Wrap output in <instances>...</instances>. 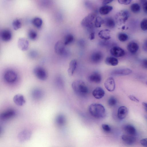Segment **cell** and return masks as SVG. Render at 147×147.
Segmentation results:
<instances>
[{
  "instance_id": "1",
  "label": "cell",
  "mask_w": 147,
  "mask_h": 147,
  "mask_svg": "<svg viewBox=\"0 0 147 147\" xmlns=\"http://www.w3.org/2000/svg\"><path fill=\"white\" fill-rule=\"evenodd\" d=\"M89 110L94 117L98 119L104 118L106 115V110L104 106L98 103H93L89 106Z\"/></svg>"
},
{
  "instance_id": "2",
  "label": "cell",
  "mask_w": 147,
  "mask_h": 147,
  "mask_svg": "<svg viewBox=\"0 0 147 147\" xmlns=\"http://www.w3.org/2000/svg\"><path fill=\"white\" fill-rule=\"evenodd\" d=\"M73 89L75 93L80 96H84L88 92V88L85 83L79 80H75L72 84Z\"/></svg>"
},
{
  "instance_id": "3",
  "label": "cell",
  "mask_w": 147,
  "mask_h": 147,
  "mask_svg": "<svg viewBox=\"0 0 147 147\" xmlns=\"http://www.w3.org/2000/svg\"><path fill=\"white\" fill-rule=\"evenodd\" d=\"M128 17V12L124 10L118 13L116 15L115 19L118 25H121L125 23Z\"/></svg>"
},
{
  "instance_id": "4",
  "label": "cell",
  "mask_w": 147,
  "mask_h": 147,
  "mask_svg": "<svg viewBox=\"0 0 147 147\" xmlns=\"http://www.w3.org/2000/svg\"><path fill=\"white\" fill-rule=\"evenodd\" d=\"M33 73L35 76L39 79L45 80L48 77V75L46 70L41 67L35 68L33 70Z\"/></svg>"
},
{
  "instance_id": "5",
  "label": "cell",
  "mask_w": 147,
  "mask_h": 147,
  "mask_svg": "<svg viewBox=\"0 0 147 147\" xmlns=\"http://www.w3.org/2000/svg\"><path fill=\"white\" fill-rule=\"evenodd\" d=\"M95 17L94 14H89L82 20L81 23V25L85 27L91 28L92 26V22Z\"/></svg>"
},
{
  "instance_id": "6",
  "label": "cell",
  "mask_w": 147,
  "mask_h": 147,
  "mask_svg": "<svg viewBox=\"0 0 147 147\" xmlns=\"http://www.w3.org/2000/svg\"><path fill=\"white\" fill-rule=\"evenodd\" d=\"M132 71L128 68L117 69L112 71L111 74L114 76H125L130 74Z\"/></svg>"
},
{
  "instance_id": "7",
  "label": "cell",
  "mask_w": 147,
  "mask_h": 147,
  "mask_svg": "<svg viewBox=\"0 0 147 147\" xmlns=\"http://www.w3.org/2000/svg\"><path fill=\"white\" fill-rule=\"evenodd\" d=\"M110 54L113 56L116 57H120L125 55L124 50L121 48L115 46L112 48L110 50Z\"/></svg>"
},
{
  "instance_id": "8",
  "label": "cell",
  "mask_w": 147,
  "mask_h": 147,
  "mask_svg": "<svg viewBox=\"0 0 147 147\" xmlns=\"http://www.w3.org/2000/svg\"><path fill=\"white\" fill-rule=\"evenodd\" d=\"M4 78L9 83L15 82L17 80V75L14 71L9 70L5 74Z\"/></svg>"
},
{
  "instance_id": "9",
  "label": "cell",
  "mask_w": 147,
  "mask_h": 147,
  "mask_svg": "<svg viewBox=\"0 0 147 147\" xmlns=\"http://www.w3.org/2000/svg\"><path fill=\"white\" fill-rule=\"evenodd\" d=\"M104 86L109 91H113L115 88V83L114 78L112 77L108 78L105 81L104 84Z\"/></svg>"
},
{
  "instance_id": "10",
  "label": "cell",
  "mask_w": 147,
  "mask_h": 147,
  "mask_svg": "<svg viewBox=\"0 0 147 147\" xmlns=\"http://www.w3.org/2000/svg\"><path fill=\"white\" fill-rule=\"evenodd\" d=\"M18 46L19 48L23 51L28 50L29 46V43L26 39L21 38L19 39Z\"/></svg>"
},
{
  "instance_id": "11",
  "label": "cell",
  "mask_w": 147,
  "mask_h": 147,
  "mask_svg": "<svg viewBox=\"0 0 147 147\" xmlns=\"http://www.w3.org/2000/svg\"><path fill=\"white\" fill-rule=\"evenodd\" d=\"M65 46L64 43L62 41H58L55 46V50L56 53L59 55L64 54L65 51Z\"/></svg>"
},
{
  "instance_id": "12",
  "label": "cell",
  "mask_w": 147,
  "mask_h": 147,
  "mask_svg": "<svg viewBox=\"0 0 147 147\" xmlns=\"http://www.w3.org/2000/svg\"><path fill=\"white\" fill-rule=\"evenodd\" d=\"M103 58V55L101 52L97 51L93 53L90 57L92 62L94 63H98L100 62Z\"/></svg>"
},
{
  "instance_id": "13",
  "label": "cell",
  "mask_w": 147,
  "mask_h": 147,
  "mask_svg": "<svg viewBox=\"0 0 147 147\" xmlns=\"http://www.w3.org/2000/svg\"><path fill=\"white\" fill-rule=\"evenodd\" d=\"M88 80L90 82L99 83L102 81V77L100 74L97 72H94L89 76Z\"/></svg>"
},
{
  "instance_id": "14",
  "label": "cell",
  "mask_w": 147,
  "mask_h": 147,
  "mask_svg": "<svg viewBox=\"0 0 147 147\" xmlns=\"http://www.w3.org/2000/svg\"><path fill=\"white\" fill-rule=\"evenodd\" d=\"M121 137L123 141L128 145H132L136 142V138L134 136L126 134L123 135Z\"/></svg>"
},
{
  "instance_id": "15",
  "label": "cell",
  "mask_w": 147,
  "mask_h": 147,
  "mask_svg": "<svg viewBox=\"0 0 147 147\" xmlns=\"http://www.w3.org/2000/svg\"><path fill=\"white\" fill-rule=\"evenodd\" d=\"M105 91L103 89L100 87H96L92 92V95L96 99H100L104 96Z\"/></svg>"
},
{
  "instance_id": "16",
  "label": "cell",
  "mask_w": 147,
  "mask_h": 147,
  "mask_svg": "<svg viewBox=\"0 0 147 147\" xmlns=\"http://www.w3.org/2000/svg\"><path fill=\"white\" fill-rule=\"evenodd\" d=\"M128 113L127 108L125 106L120 107L118 110V117L121 120L124 119L127 116Z\"/></svg>"
},
{
  "instance_id": "17",
  "label": "cell",
  "mask_w": 147,
  "mask_h": 147,
  "mask_svg": "<svg viewBox=\"0 0 147 147\" xmlns=\"http://www.w3.org/2000/svg\"><path fill=\"white\" fill-rule=\"evenodd\" d=\"M1 36L2 40L5 42L10 41L12 37V34L9 30L5 29L2 31L1 33Z\"/></svg>"
},
{
  "instance_id": "18",
  "label": "cell",
  "mask_w": 147,
  "mask_h": 147,
  "mask_svg": "<svg viewBox=\"0 0 147 147\" xmlns=\"http://www.w3.org/2000/svg\"><path fill=\"white\" fill-rule=\"evenodd\" d=\"M13 100L17 105L20 106L23 105L26 102L24 96L20 94L15 96L13 98Z\"/></svg>"
},
{
  "instance_id": "19",
  "label": "cell",
  "mask_w": 147,
  "mask_h": 147,
  "mask_svg": "<svg viewBox=\"0 0 147 147\" xmlns=\"http://www.w3.org/2000/svg\"><path fill=\"white\" fill-rule=\"evenodd\" d=\"M128 51L131 53L134 54L137 53L139 49L138 44L134 42L129 43L127 47Z\"/></svg>"
},
{
  "instance_id": "20",
  "label": "cell",
  "mask_w": 147,
  "mask_h": 147,
  "mask_svg": "<svg viewBox=\"0 0 147 147\" xmlns=\"http://www.w3.org/2000/svg\"><path fill=\"white\" fill-rule=\"evenodd\" d=\"M77 67V62L76 60H73L71 61L68 70V73L70 76H71L73 74Z\"/></svg>"
},
{
  "instance_id": "21",
  "label": "cell",
  "mask_w": 147,
  "mask_h": 147,
  "mask_svg": "<svg viewBox=\"0 0 147 147\" xmlns=\"http://www.w3.org/2000/svg\"><path fill=\"white\" fill-rule=\"evenodd\" d=\"M16 114L15 111L10 109L5 111L1 115V118L3 119H7L14 117Z\"/></svg>"
},
{
  "instance_id": "22",
  "label": "cell",
  "mask_w": 147,
  "mask_h": 147,
  "mask_svg": "<svg viewBox=\"0 0 147 147\" xmlns=\"http://www.w3.org/2000/svg\"><path fill=\"white\" fill-rule=\"evenodd\" d=\"M99 37L101 39L108 40L111 38L110 31L108 29H104L100 31L98 33Z\"/></svg>"
},
{
  "instance_id": "23",
  "label": "cell",
  "mask_w": 147,
  "mask_h": 147,
  "mask_svg": "<svg viewBox=\"0 0 147 147\" xmlns=\"http://www.w3.org/2000/svg\"><path fill=\"white\" fill-rule=\"evenodd\" d=\"M31 135V132L28 130H24L21 132L19 135V138L21 142H24L28 140Z\"/></svg>"
},
{
  "instance_id": "24",
  "label": "cell",
  "mask_w": 147,
  "mask_h": 147,
  "mask_svg": "<svg viewBox=\"0 0 147 147\" xmlns=\"http://www.w3.org/2000/svg\"><path fill=\"white\" fill-rule=\"evenodd\" d=\"M124 130L127 134L134 136L136 135V131L135 128L132 125H127L124 127Z\"/></svg>"
},
{
  "instance_id": "25",
  "label": "cell",
  "mask_w": 147,
  "mask_h": 147,
  "mask_svg": "<svg viewBox=\"0 0 147 147\" xmlns=\"http://www.w3.org/2000/svg\"><path fill=\"white\" fill-rule=\"evenodd\" d=\"M105 62L108 65L115 66L118 65V61L117 59L114 57H110L106 59Z\"/></svg>"
},
{
  "instance_id": "26",
  "label": "cell",
  "mask_w": 147,
  "mask_h": 147,
  "mask_svg": "<svg viewBox=\"0 0 147 147\" xmlns=\"http://www.w3.org/2000/svg\"><path fill=\"white\" fill-rule=\"evenodd\" d=\"M113 9V7L108 5H104L99 9V12L102 15H106L109 13Z\"/></svg>"
},
{
  "instance_id": "27",
  "label": "cell",
  "mask_w": 147,
  "mask_h": 147,
  "mask_svg": "<svg viewBox=\"0 0 147 147\" xmlns=\"http://www.w3.org/2000/svg\"><path fill=\"white\" fill-rule=\"evenodd\" d=\"M104 24L107 27L112 29L115 27V23L114 20L112 18L108 17L104 20Z\"/></svg>"
},
{
  "instance_id": "28",
  "label": "cell",
  "mask_w": 147,
  "mask_h": 147,
  "mask_svg": "<svg viewBox=\"0 0 147 147\" xmlns=\"http://www.w3.org/2000/svg\"><path fill=\"white\" fill-rule=\"evenodd\" d=\"M56 122L59 126H63L66 123V118L64 115L62 114H59L56 117Z\"/></svg>"
},
{
  "instance_id": "29",
  "label": "cell",
  "mask_w": 147,
  "mask_h": 147,
  "mask_svg": "<svg viewBox=\"0 0 147 147\" xmlns=\"http://www.w3.org/2000/svg\"><path fill=\"white\" fill-rule=\"evenodd\" d=\"M32 22L33 25L36 27L38 29H40L42 25L43 21L40 18L36 17L32 20Z\"/></svg>"
},
{
  "instance_id": "30",
  "label": "cell",
  "mask_w": 147,
  "mask_h": 147,
  "mask_svg": "<svg viewBox=\"0 0 147 147\" xmlns=\"http://www.w3.org/2000/svg\"><path fill=\"white\" fill-rule=\"evenodd\" d=\"M12 25L14 29L17 31L21 28L22 23L20 20L16 19L13 21L12 23Z\"/></svg>"
},
{
  "instance_id": "31",
  "label": "cell",
  "mask_w": 147,
  "mask_h": 147,
  "mask_svg": "<svg viewBox=\"0 0 147 147\" xmlns=\"http://www.w3.org/2000/svg\"><path fill=\"white\" fill-rule=\"evenodd\" d=\"M28 35L29 39L32 41L36 40L37 37V32L33 29H31L29 31Z\"/></svg>"
},
{
  "instance_id": "32",
  "label": "cell",
  "mask_w": 147,
  "mask_h": 147,
  "mask_svg": "<svg viewBox=\"0 0 147 147\" xmlns=\"http://www.w3.org/2000/svg\"><path fill=\"white\" fill-rule=\"evenodd\" d=\"M130 9L132 12L135 13H137L140 11V7L138 4L134 3L131 5Z\"/></svg>"
},
{
  "instance_id": "33",
  "label": "cell",
  "mask_w": 147,
  "mask_h": 147,
  "mask_svg": "<svg viewBox=\"0 0 147 147\" xmlns=\"http://www.w3.org/2000/svg\"><path fill=\"white\" fill-rule=\"evenodd\" d=\"M103 24H104V20L100 16L97 17L95 21V24L96 27L100 28Z\"/></svg>"
},
{
  "instance_id": "34",
  "label": "cell",
  "mask_w": 147,
  "mask_h": 147,
  "mask_svg": "<svg viewBox=\"0 0 147 147\" xmlns=\"http://www.w3.org/2000/svg\"><path fill=\"white\" fill-rule=\"evenodd\" d=\"M74 40V37L71 35L69 34L66 37L64 43L65 45H69Z\"/></svg>"
},
{
  "instance_id": "35",
  "label": "cell",
  "mask_w": 147,
  "mask_h": 147,
  "mask_svg": "<svg viewBox=\"0 0 147 147\" xmlns=\"http://www.w3.org/2000/svg\"><path fill=\"white\" fill-rule=\"evenodd\" d=\"M108 104L110 106H115L117 103L116 99L113 96L110 97L108 100Z\"/></svg>"
},
{
  "instance_id": "36",
  "label": "cell",
  "mask_w": 147,
  "mask_h": 147,
  "mask_svg": "<svg viewBox=\"0 0 147 147\" xmlns=\"http://www.w3.org/2000/svg\"><path fill=\"white\" fill-rule=\"evenodd\" d=\"M128 38V35L126 34L120 33L118 35V39L122 42H124L127 40Z\"/></svg>"
},
{
  "instance_id": "37",
  "label": "cell",
  "mask_w": 147,
  "mask_h": 147,
  "mask_svg": "<svg viewBox=\"0 0 147 147\" xmlns=\"http://www.w3.org/2000/svg\"><path fill=\"white\" fill-rule=\"evenodd\" d=\"M147 20L146 19H144L140 23V27L142 30L144 31H146L147 29Z\"/></svg>"
},
{
  "instance_id": "38",
  "label": "cell",
  "mask_w": 147,
  "mask_h": 147,
  "mask_svg": "<svg viewBox=\"0 0 147 147\" xmlns=\"http://www.w3.org/2000/svg\"><path fill=\"white\" fill-rule=\"evenodd\" d=\"M103 130L105 132H109L111 131V128L108 124H102V125Z\"/></svg>"
},
{
  "instance_id": "39",
  "label": "cell",
  "mask_w": 147,
  "mask_h": 147,
  "mask_svg": "<svg viewBox=\"0 0 147 147\" xmlns=\"http://www.w3.org/2000/svg\"><path fill=\"white\" fill-rule=\"evenodd\" d=\"M132 1L131 0H118V3L122 5H128Z\"/></svg>"
},
{
  "instance_id": "40",
  "label": "cell",
  "mask_w": 147,
  "mask_h": 147,
  "mask_svg": "<svg viewBox=\"0 0 147 147\" xmlns=\"http://www.w3.org/2000/svg\"><path fill=\"white\" fill-rule=\"evenodd\" d=\"M33 94L35 97L39 98L41 96L42 94L40 91L35 90Z\"/></svg>"
},
{
  "instance_id": "41",
  "label": "cell",
  "mask_w": 147,
  "mask_h": 147,
  "mask_svg": "<svg viewBox=\"0 0 147 147\" xmlns=\"http://www.w3.org/2000/svg\"><path fill=\"white\" fill-rule=\"evenodd\" d=\"M143 3V9L144 11L146 13H147V3L146 1H142Z\"/></svg>"
},
{
  "instance_id": "42",
  "label": "cell",
  "mask_w": 147,
  "mask_h": 147,
  "mask_svg": "<svg viewBox=\"0 0 147 147\" xmlns=\"http://www.w3.org/2000/svg\"><path fill=\"white\" fill-rule=\"evenodd\" d=\"M129 98L131 100L137 103L139 102V100L135 96L133 95H129L128 96Z\"/></svg>"
},
{
  "instance_id": "43",
  "label": "cell",
  "mask_w": 147,
  "mask_h": 147,
  "mask_svg": "<svg viewBox=\"0 0 147 147\" xmlns=\"http://www.w3.org/2000/svg\"><path fill=\"white\" fill-rule=\"evenodd\" d=\"M140 144L144 146L147 147V139L143 138L140 141Z\"/></svg>"
},
{
  "instance_id": "44",
  "label": "cell",
  "mask_w": 147,
  "mask_h": 147,
  "mask_svg": "<svg viewBox=\"0 0 147 147\" xmlns=\"http://www.w3.org/2000/svg\"><path fill=\"white\" fill-rule=\"evenodd\" d=\"M142 67L144 69H146L147 67V61L146 59L143 60L141 62Z\"/></svg>"
},
{
  "instance_id": "45",
  "label": "cell",
  "mask_w": 147,
  "mask_h": 147,
  "mask_svg": "<svg viewBox=\"0 0 147 147\" xmlns=\"http://www.w3.org/2000/svg\"><path fill=\"white\" fill-rule=\"evenodd\" d=\"M113 1L112 0H104L102 2V4L104 5H106L112 3Z\"/></svg>"
},
{
  "instance_id": "46",
  "label": "cell",
  "mask_w": 147,
  "mask_h": 147,
  "mask_svg": "<svg viewBox=\"0 0 147 147\" xmlns=\"http://www.w3.org/2000/svg\"><path fill=\"white\" fill-rule=\"evenodd\" d=\"M89 39L91 40H92L95 39V33L94 32H91L89 35Z\"/></svg>"
},
{
  "instance_id": "47",
  "label": "cell",
  "mask_w": 147,
  "mask_h": 147,
  "mask_svg": "<svg viewBox=\"0 0 147 147\" xmlns=\"http://www.w3.org/2000/svg\"><path fill=\"white\" fill-rule=\"evenodd\" d=\"M143 107L146 112L147 111V104L146 102H143L142 103Z\"/></svg>"
},
{
  "instance_id": "48",
  "label": "cell",
  "mask_w": 147,
  "mask_h": 147,
  "mask_svg": "<svg viewBox=\"0 0 147 147\" xmlns=\"http://www.w3.org/2000/svg\"><path fill=\"white\" fill-rule=\"evenodd\" d=\"M147 41H146L144 43L143 47L144 50L145 51H147Z\"/></svg>"
},
{
  "instance_id": "49",
  "label": "cell",
  "mask_w": 147,
  "mask_h": 147,
  "mask_svg": "<svg viewBox=\"0 0 147 147\" xmlns=\"http://www.w3.org/2000/svg\"><path fill=\"white\" fill-rule=\"evenodd\" d=\"M125 28V26H123V27H122V29H123V30H124Z\"/></svg>"
}]
</instances>
